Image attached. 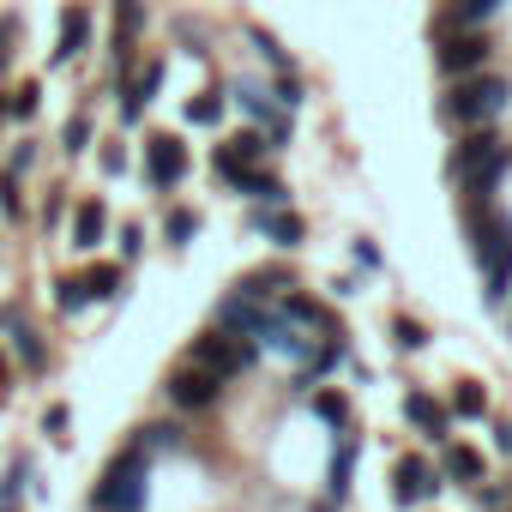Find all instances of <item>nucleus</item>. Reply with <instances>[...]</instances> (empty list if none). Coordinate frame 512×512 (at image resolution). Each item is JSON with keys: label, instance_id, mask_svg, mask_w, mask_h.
<instances>
[{"label": "nucleus", "instance_id": "obj_37", "mask_svg": "<svg viewBox=\"0 0 512 512\" xmlns=\"http://www.w3.org/2000/svg\"><path fill=\"white\" fill-rule=\"evenodd\" d=\"M320 512H326V506H320Z\"/></svg>", "mask_w": 512, "mask_h": 512}, {"label": "nucleus", "instance_id": "obj_31", "mask_svg": "<svg viewBox=\"0 0 512 512\" xmlns=\"http://www.w3.org/2000/svg\"><path fill=\"white\" fill-rule=\"evenodd\" d=\"M67 422H73V416H67V404H55V410L43 416V434H55V440H67Z\"/></svg>", "mask_w": 512, "mask_h": 512}, {"label": "nucleus", "instance_id": "obj_19", "mask_svg": "<svg viewBox=\"0 0 512 512\" xmlns=\"http://www.w3.org/2000/svg\"><path fill=\"white\" fill-rule=\"evenodd\" d=\"M290 326H326V308L320 302H308V296H284V308H278Z\"/></svg>", "mask_w": 512, "mask_h": 512}, {"label": "nucleus", "instance_id": "obj_18", "mask_svg": "<svg viewBox=\"0 0 512 512\" xmlns=\"http://www.w3.org/2000/svg\"><path fill=\"white\" fill-rule=\"evenodd\" d=\"M500 7H506V0H458L446 25H458V31H476V25H482L488 13H500Z\"/></svg>", "mask_w": 512, "mask_h": 512}, {"label": "nucleus", "instance_id": "obj_6", "mask_svg": "<svg viewBox=\"0 0 512 512\" xmlns=\"http://www.w3.org/2000/svg\"><path fill=\"white\" fill-rule=\"evenodd\" d=\"M145 175H151V187H175L187 175V145L175 133H151L145 139Z\"/></svg>", "mask_w": 512, "mask_h": 512}, {"label": "nucleus", "instance_id": "obj_28", "mask_svg": "<svg viewBox=\"0 0 512 512\" xmlns=\"http://www.w3.org/2000/svg\"><path fill=\"white\" fill-rule=\"evenodd\" d=\"M392 332H398V344H404V350H422V344H428V332H422L416 320H392Z\"/></svg>", "mask_w": 512, "mask_h": 512}, {"label": "nucleus", "instance_id": "obj_13", "mask_svg": "<svg viewBox=\"0 0 512 512\" xmlns=\"http://www.w3.org/2000/svg\"><path fill=\"white\" fill-rule=\"evenodd\" d=\"M428 488H434V470H428L422 458H404V464H398V500L416 506V500H428Z\"/></svg>", "mask_w": 512, "mask_h": 512}, {"label": "nucleus", "instance_id": "obj_26", "mask_svg": "<svg viewBox=\"0 0 512 512\" xmlns=\"http://www.w3.org/2000/svg\"><path fill=\"white\" fill-rule=\"evenodd\" d=\"M37 97H43L37 85H19V91H13V103H7V115H19V121H31V115H37Z\"/></svg>", "mask_w": 512, "mask_h": 512}, {"label": "nucleus", "instance_id": "obj_20", "mask_svg": "<svg viewBox=\"0 0 512 512\" xmlns=\"http://www.w3.org/2000/svg\"><path fill=\"white\" fill-rule=\"evenodd\" d=\"M488 410V392L476 386V380H458V392H452V416H482Z\"/></svg>", "mask_w": 512, "mask_h": 512}, {"label": "nucleus", "instance_id": "obj_30", "mask_svg": "<svg viewBox=\"0 0 512 512\" xmlns=\"http://www.w3.org/2000/svg\"><path fill=\"white\" fill-rule=\"evenodd\" d=\"M85 302H91V296H85V284H79V278H67V284H61V308H67V314H79Z\"/></svg>", "mask_w": 512, "mask_h": 512}, {"label": "nucleus", "instance_id": "obj_32", "mask_svg": "<svg viewBox=\"0 0 512 512\" xmlns=\"http://www.w3.org/2000/svg\"><path fill=\"white\" fill-rule=\"evenodd\" d=\"M103 169L121 175V169H127V151H121V145H103Z\"/></svg>", "mask_w": 512, "mask_h": 512}, {"label": "nucleus", "instance_id": "obj_34", "mask_svg": "<svg viewBox=\"0 0 512 512\" xmlns=\"http://www.w3.org/2000/svg\"><path fill=\"white\" fill-rule=\"evenodd\" d=\"M494 440H500V452H512V422H500V428H494Z\"/></svg>", "mask_w": 512, "mask_h": 512}, {"label": "nucleus", "instance_id": "obj_3", "mask_svg": "<svg viewBox=\"0 0 512 512\" xmlns=\"http://www.w3.org/2000/svg\"><path fill=\"white\" fill-rule=\"evenodd\" d=\"M145 470H151V464H145V446L121 452V458L103 470L91 506H97V512H139V506H145Z\"/></svg>", "mask_w": 512, "mask_h": 512}, {"label": "nucleus", "instance_id": "obj_23", "mask_svg": "<svg viewBox=\"0 0 512 512\" xmlns=\"http://www.w3.org/2000/svg\"><path fill=\"white\" fill-rule=\"evenodd\" d=\"M193 235H199V217H193L187 205H175V211H169V241H175V247H187Z\"/></svg>", "mask_w": 512, "mask_h": 512}, {"label": "nucleus", "instance_id": "obj_22", "mask_svg": "<svg viewBox=\"0 0 512 512\" xmlns=\"http://www.w3.org/2000/svg\"><path fill=\"white\" fill-rule=\"evenodd\" d=\"M314 410H320V422L350 428V398H344V392H320V398H314Z\"/></svg>", "mask_w": 512, "mask_h": 512}, {"label": "nucleus", "instance_id": "obj_24", "mask_svg": "<svg viewBox=\"0 0 512 512\" xmlns=\"http://www.w3.org/2000/svg\"><path fill=\"white\" fill-rule=\"evenodd\" d=\"M229 145H235V157H241L247 169H253V163H260V157L272 151V139H266V133H241V139H229Z\"/></svg>", "mask_w": 512, "mask_h": 512}, {"label": "nucleus", "instance_id": "obj_14", "mask_svg": "<svg viewBox=\"0 0 512 512\" xmlns=\"http://www.w3.org/2000/svg\"><path fill=\"white\" fill-rule=\"evenodd\" d=\"M350 470H356V434H344V440H338V452H332V470H326L332 500H344V494H350Z\"/></svg>", "mask_w": 512, "mask_h": 512}, {"label": "nucleus", "instance_id": "obj_7", "mask_svg": "<svg viewBox=\"0 0 512 512\" xmlns=\"http://www.w3.org/2000/svg\"><path fill=\"white\" fill-rule=\"evenodd\" d=\"M217 386H223V380H217L211 368H199V362H187V368H181V374L169 380V398H175L181 410H205V404L217 398Z\"/></svg>", "mask_w": 512, "mask_h": 512}, {"label": "nucleus", "instance_id": "obj_12", "mask_svg": "<svg viewBox=\"0 0 512 512\" xmlns=\"http://www.w3.org/2000/svg\"><path fill=\"white\" fill-rule=\"evenodd\" d=\"M404 416H410V422H416L422 434L446 440V416H452V410H446V404H434L428 392H410V398H404Z\"/></svg>", "mask_w": 512, "mask_h": 512}, {"label": "nucleus", "instance_id": "obj_27", "mask_svg": "<svg viewBox=\"0 0 512 512\" xmlns=\"http://www.w3.org/2000/svg\"><path fill=\"white\" fill-rule=\"evenodd\" d=\"M272 103H278V109H296V103H302V79H296V73H284V79H278V91H272Z\"/></svg>", "mask_w": 512, "mask_h": 512}, {"label": "nucleus", "instance_id": "obj_15", "mask_svg": "<svg viewBox=\"0 0 512 512\" xmlns=\"http://www.w3.org/2000/svg\"><path fill=\"white\" fill-rule=\"evenodd\" d=\"M253 223H260V229H266V235H272L278 247H296V241L308 235V223H302L296 211H290V217H272V211H260V217H253Z\"/></svg>", "mask_w": 512, "mask_h": 512}, {"label": "nucleus", "instance_id": "obj_21", "mask_svg": "<svg viewBox=\"0 0 512 512\" xmlns=\"http://www.w3.org/2000/svg\"><path fill=\"white\" fill-rule=\"evenodd\" d=\"M446 476H458V482H476V476H482V458H476L470 446H446Z\"/></svg>", "mask_w": 512, "mask_h": 512}, {"label": "nucleus", "instance_id": "obj_8", "mask_svg": "<svg viewBox=\"0 0 512 512\" xmlns=\"http://www.w3.org/2000/svg\"><path fill=\"white\" fill-rule=\"evenodd\" d=\"M229 97H235L253 121H260V127H266V139H272V145H284V139H290V121H278V109H272V97H266L260 85H235Z\"/></svg>", "mask_w": 512, "mask_h": 512}, {"label": "nucleus", "instance_id": "obj_33", "mask_svg": "<svg viewBox=\"0 0 512 512\" xmlns=\"http://www.w3.org/2000/svg\"><path fill=\"white\" fill-rule=\"evenodd\" d=\"M0 211L19 217V187H13V181H0Z\"/></svg>", "mask_w": 512, "mask_h": 512}, {"label": "nucleus", "instance_id": "obj_29", "mask_svg": "<svg viewBox=\"0 0 512 512\" xmlns=\"http://www.w3.org/2000/svg\"><path fill=\"white\" fill-rule=\"evenodd\" d=\"M85 145H91V121L73 115V121H67V151H85Z\"/></svg>", "mask_w": 512, "mask_h": 512}, {"label": "nucleus", "instance_id": "obj_1", "mask_svg": "<svg viewBox=\"0 0 512 512\" xmlns=\"http://www.w3.org/2000/svg\"><path fill=\"white\" fill-rule=\"evenodd\" d=\"M512 103V85L500 79V73H464V79H452V91L440 97V115L446 121H458V127H494V115Z\"/></svg>", "mask_w": 512, "mask_h": 512}, {"label": "nucleus", "instance_id": "obj_2", "mask_svg": "<svg viewBox=\"0 0 512 512\" xmlns=\"http://www.w3.org/2000/svg\"><path fill=\"white\" fill-rule=\"evenodd\" d=\"M476 266H482V296L488 308H500L512 296V217H476Z\"/></svg>", "mask_w": 512, "mask_h": 512}, {"label": "nucleus", "instance_id": "obj_9", "mask_svg": "<svg viewBox=\"0 0 512 512\" xmlns=\"http://www.w3.org/2000/svg\"><path fill=\"white\" fill-rule=\"evenodd\" d=\"M229 187H235L241 199H253V205H284V199H290V193H284V181H278V175H266V169H241Z\"/></svg>", "mask_w": 512, "mask_h": 512}, {"label": "nucleus", "instance_id": "obj_35", "mask_svg": "<svg viewBox=\"0 0 512 512\" xmlns=\"http://www.w3.org/2000/svg\"><path fill=\"white\" fill-rule=\"evenodd\" d=\"M7 380H13V368H7V356H0V392H7Z\"/></svg>", "mask_w": 512, "mask_h": 512}, {"label": "nucleus", "instance_id": "obj_10", "mask_svg": "<svg viewBox=\"0 0 512 512\" xmlns=\"http://www.w3.org/2000/svg\"><path fill=\"white\" fill-rule=\"evenodd\" d=\"M85 43H91V13L85 7H67L61 13V49H55V61H79Z\"/></svg>", "mask_w": 512, "mask_h": 512}, {"label": "nucleus", "instance_id": "obj_4", "mask_svg": "<svg viewBox=\"0 0 512 512\" xmlns=\"http://www.w3.org/2000/svg\"><path fill=\"white\" fill-rule=\"evenodd\" d=\"M253 356V344H241V338H229V332H205V338H193V350H187V362H199V368H211L217 380H229V374H241Z\"/></svg>", "mask_w": 512, "mask_h": 512}, {"label": "nucleus", "instance_id": "obj_16", "mask_svg": "<svg viewBox=\"0 0 512 512\" xmlns=\"http://www.w3.org/2000/svg\"><path fill=\"white\" fill-rule=\"evenodd\" d=\"M223 109H229V97H223V91H199V97L187 103V121H193V127H217V121H223Z\"/></svg>", "mask_w": 512, "mask_h": 512}, {"label": "nucleus", "instance_id": "obj_5", "mask_svg": "<svg viewBox=\"0 0 512 512\" xmlns=\"http://www.w3.org/2000/svg\"><path fill=\"white\" fill-rule=\"evenodd\" d=\"M488 55H494V43H488L482 31H452V37L434 49V61H440V73H446V79L482 73V67H488Z\"/></svg>", "mask_w": 512, "mask_h": 512}, {"label": "nucleus", "instance_id": "obj_11", "mask_svg": "<svg viewBox=\"0 0 512 512\" xmlns=\"http://www.w3.org/2000/svg\"><path fill=\"white\" fill-rule=\"evenodd\" d=\"M103 229H109V211H103V199H85V205L73 211V247H79V253H91V247L103 241Z\"/></svg>", "mask_w": 512, "mask_h": 512}, {"label": "nucleus", "instance_id": "obj_25", "mask_svg": "<svg viewBox=\"0 0 512 512\" xmlns=\"http://www.w3.org/2000/svg\"><path fill=\"white\" fill-rule=\"evenodd\" d=\"M247 43H253V49H260V55H266L272 67H290V61H284V49L272 43V31H260V25H247Z\"/></svg>", "mask_w": 512, "mask_h": 512}, {"label": "nucleus", "instance_id": "obj_36", "mask_svg": "<svg viewBox=\"0 0 512 512\" xmlns=\"http://www.w3.org/2000/svg\"><path fill=\"white\" fill-rule=\"evenodd\" d=\"M0 115H7V103H0Z\"/></svg>", "mask_w": 512, "mask_h": 512}, {"label": "nucleus", "instance_id": "obj_17", "mask_svg": "<svg viewBox=\"0 0 512 512\" xmlns=\"http://www.w3.org/2000/svg\"><path fill=\"white\" fill-rule=\"evenodd\" d=\"M79 284H85V296H97V302H115V296H121V266H91Z\"/></svg>", "mask_w": 512, "mask_h": 512}]
</instances>
